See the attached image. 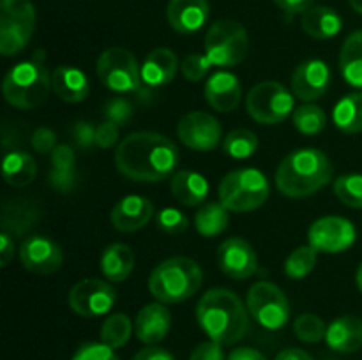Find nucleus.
Segmentation results:
<instances>
[{
    "instance_id": "nucleus-1",
    "label": "nucleus",
    "mask_w": 362,
    "mask_h": 360,
    "mask_svg": "<svg viewBox=\"0 0 362 360\" xmlns=\"http://www.w3.org/2000/svg\"><path fill=\"white\" fill-rule=\"evenodd\" d=\"M180 154L170 138L152 131L131 133L119 143L115 166L124 176L134 182H163L175 175Z\"/></svg>"
},
{
    "instance_id": "nucleus-2",
    "label": "nucleus",
    "mask_w": 362,
    "mask_h": 360,
    "mask_svg": "<svg viewBox=\"0 0 362 360\" xmlns=\"http://www.w3.org/2000/svg\"><path fill=\"white\" fill-rule=\"evenodd\" d=\"M250 311L243 300L226 288H212L197 304V321L209 339L232 346L250 332Z\"/></svg>"
},
{
    "instance_id": "nucleus-3",
    "label": "nucleus",
    "mask_w": 362,
    "mask_h": 360,
    "mask_svg": "<svg viewBox=\"0 0 362 360\" xmlns=\"http://www.w3.org/2000/svg\"><path fill=\"white\" fill-rule=\"evenodd\" d=\"M332 162L318 148H299L279 162L276 169V186L286 198H308L318 193L332 179Z\"/></svg>"
},
{
    "instance_id": "nucleus-4",
    "label": "nucleus",
    "mask_w": 362,
    "mask_h": 360,
    "mask_svg": "<svg viewBox=\"0 0 362 360\" xmlns=\"http://www.w3.org/2000/svg\"><path fill=\"white\" fill-rule=\"evenodd\" d=\"M52 90V74L45 66V52L37 49L30 60L16 64L2 83L4 99L18 109H34L46 102Z\"/></svg>"
},
{
    "instance_id": "nucleus-5",
    "label": "nucleus",
    "mask_w": 362,
    "mask_h": 360,
    "mask_svg": "<svg viewBox=\"0 0 362 360\" xmlns=\"http://www.w3.org/2000/svg\"><path fill=\"white\" fill-rule=\"evenodd\" d=\"M204 272L200 265L186 256L161 261L148 277V292L158 302L179 304L191 299L200 289Z\"/></svg>"
},
{
    "instance_id": "nucleus-6",
    "label": "nucleus",
    "mask_w": 362,
    "mask_h": 360,
    "mask_svg": "<svg viewBox=\"0 0 362 360\" xmlns=\"http://www.w3.org/2000/svg\"><path fill=\"white\" fill-rule=\"evenodd\" d=\"M219 201L230 212H253L260 208L271 194L269 180L260 169L240 168L223 176L219 184Z\"/></svg>"
},
{
    "instance_id": "nucleus-7",
    "label": "nucleus",
    "mask_w": 362,
    "mask_h": 360,
    "mask_svg": "<svg viewBox=\"0 0 362 360\" xmlns=\"http://www.w3.org/2000/svg\"><path fill=\"white\" fill-rule=\"evenodd\" d=\"M205 55L212 62V66L233 67L246 59L250 52V37L239 21L218 20L209 27L205 34Z\"/></svg>"
},
{
    "instance_id": "nucleus-8",
    "label": "nucleus",
    "mask_w": 362,
    "mask_h": 360,
    "mask_svg": "<svg viewBox=\"0 0 362 360\" xmlns=\"http://www.w3.org/2000/svg\"><path fill=\"white\" fill-rule=\"evenodd\" d=\"M98 76L108 90L117 94H140L145 90L141 67L136 56L122 46H112L99 55Z\"/></svg>"
},
{
    "instance_id": "nucleus-9",
    "label": "nucleus",
    "mask_w": 362,
    "mask_h": 360,
    "mask_svg": "<svg viewBox=\"0 0 362 360\" xmlns=\"http://www.w3.org/2000/svg\"><path fill=\"white\" fill-rule=\"evenodd\" d=\"M35 28V9L30 0L0 2V52L13 56L23 52Z\"/></svg>"
},
{
    "instance_id": "nucleus-10",
    "label": "nucleus",
    "mask_w": 362,
    "mask_h": 360,
    "mask_svg": "<svg viewBox=\"0 0 362 360\" xmlns=\"http://www.w3.org/2000/svg\"><path fill=\"white\" fill-rule=\"evenodd\" d=\"M246 109L255 122L276 126L293 113V94L279 81H260L246 97Z\"/></svg>"
},
{
    "instance_id": "nucleus-11",
    "label": "nucleus",
    "mask_w": 362,
    "mask_h": 360,
    "mask_svg": "<svg viewBox=\"0 0 362 360\" xmlns=\"http://www.w3.org/2000/svg\"><path fill=\"white\" fill-rule=\"evenodd\" d=\"M247 311L260 327L267 330H279L290 320V302L278 284L258 281L247 292Z\"/></svg>"
},
{
    "instance_id": "nucleus-12",
    "label": "nucleus",
    "mask_w": 362,
    "mask_h": 360,
    "mask_svg": "<svg viewBox=\"0 0 362 360\" xmlns=\"http://www.w3.org/2000/svg\"><path fill=\"white\" fill-rule=\"evenodd\" d=\"M115 300L117 293L113 286L95 277L78 281L67 295V304L71 309L85 318H98L110 313Z\"/></svg>"
},
{
    "instance_id": "nucleus-13",
    "label": "nucleus",
    "mask_w": 362,
    "mask_h": 360,
    "mask_svg": "<svg viewBox=\"0 0 362 360\" xmlns=\"http://www.w3.org/2000/svg\"><path fill=\"white\" fill-rule=\"evenodd\" d=\"M356 226L349 219L339 215H325L317 219L308 229V242L318 253H345L356 244Z\"/></svg>"
},
{
    "instance_id": "nucleus-14",
    "label": "nucleus",
    "mask_w": 362,
    "mask_h": 360,
    "mask_svg": "<svg viewBox=\"0 0 362 360\" xmlns=\"http://www.w3.org/2000/svg\"><path fill=\"white\" fill-rule=\"evenodd\" d=\"M179 140L191 150L209 152L223 140L221 124L207 112L186 113L177 126Z\"/></svg>"
},
{
    "instance_id": "nucleus-15",
    "label": "nucleus",
    "mask_w": 362,
    "mask_h": 360,
    "mask_svg": "<svg viewBox=\"0 0 362 360\" xmlns=\"http://www.w3.org/2000/svg\"><path fill=\"white\" fill-rule=\"evenodd\" d=\"M20 261L25 270L32 274H55L64 265L62 247L49 236L30 235L21 242Z\"/></svg>"
},
{
    "instance_id": "nucleus-16",
    "label": "nucleus",
    "mask_w": 362,
    "mask_h": 360,
    "mask_svg": "<svg viewBox=\"0 0 362 360\" xmlns=\"http://www.w3.org/2000/svg\"><path fill=\"white\" fill-rule=\"evenodd\" d=\"M218 265L233 281H246L258 270L255 247L240 236H230L218 247Z\"/></svg>"
},
{
    "instance_id": "nucleus-17",
    "label": "nucleus",
    "mask_w": 362,
    "mask_h": 360,
    "mask_svg": "<svg viewBox=\"0 0 362 360\" xmlns=\"http://www.w3.org/2000/svg\"><path fill=\"white\" fill-rule=\"evenodd\" d=\"M331 85V69L320 59L304 60L292 74V94L304 102H311L325 95Z\"/></svg>"
},
{
    "instance_id": "nucleus-18",
    "label": "nucleus",
    "mask_w": 362,
    "mask_h": 360,
    "mask_svg": "<svg viewBox=\"0 0 362 360\" xmlns=\"http://www.w3.org/2000/svg\"><path fill=\"white\" fill-rule=\"evenodd\" d=\"M154 217V205L151 200L138 194H129L113 205L110 221L113 228L122 233H133L145 228Z\"/></svg>"
},
{
    "instance_id": "nucleus-19",
    "label": "nucleus",
    "mask_w": 362,
    "mask_h": 360,
    "mask_svg": "<svg viewBox=\"0 0 362 360\" xmlns=\"http://www.w3.org/2000/svg\"><path fill=\"white\" fill-rule=\"evenodd\" d=\"M172 328V313L163 302H152L141 307L134 320V335L147 346H156L168 335Z\"/></svg>"
},
{
    "instance_id": "nucleus-20",
    "label": "nucleus",
    "mask_w": 362,
    "mask_h": 360,
    "mask_svg": "<svg viewBox=\"0 0 362 360\" xmlns=\"http://www.w3.org/2000/svg\"><path fill=\"white\" fill-rule=\"evenodd\" d=\"M205 101L219 113H230L239 106L243 97V85L239 78L228 71H218L209 76L204 88Z\"/></svg>"
},
{
    "instance_id": "nucleus-21",
    "label": "nucleus",
    "mask_w": 362,
    "mask_h": 360,
    "mask_svg": "<svg viewBox=\"0 0 362 360\" xmlns=\"http://www.w3.org/2000/svg\"><path fill=\"white\" fill-rule=\"evenodd\" d=\"M211 7L207 0H170L166 6L168 25L179 34H194L209 20Z\"/></svg>"
},
{
    "instance_id": "nucleus-22",
    "label": "nucleus",
    "mask_w": 362,
    "mask_h": 360,
    "mask_svg": "<svg viewBox=\"0 0 362 360\" xmlns=\"http://www.w3.org/2000/svg\"><path fill=\"white\" fill-rule=\"evenodd\" d=\"M179 69V59L170 48H154L148 52L141 64V80L145 87H165L175 78Z\"/></svg>"
},
{
    "instance_id": "nucleus-23",
    "label": "nucleus",
    "mask_w": 362,
    "mask_h": 360,
    "mask_svg": "<svg viewBox=\"0 0 362 360\" xmlns=\"http://www.w3.org/2000/svg\"><path fill=\"white\" fill-rule=\"evenodd\" d=\"M52 90L62 101L76 104L87 99L90 85L83 71L73 66H59L52 73Z\"/></svg>"
},
{
    "instance_id": "nucleus-24",
    "label": "nucleus",
    "mask_w": 362,
    "mask_h": 360,
    "mask_svg": "<svg viewBox=\"0 0 362 360\" xmlns=\"http://www.w3.org/2000/svg\"><path fill=\"white\" fill-rule=\"evenodd\" d=\"M325 342L338 353H354L362 348V320L359 316L336 318L327 325Z\"/></svg>"
},
{
    "instance_id": "nucleus-25",
    "label": "nucleus",
    "mask_w": 362,
    "mask_h": 360,
    "mask_svg": "<svg viewBox=\"0 0 362 360\" xmlns=\"http://www.w3.org/2000/svg\"><path fill=\"white\" fill-rule=\"evenodd\" d=\"M173 198L184 207H198L209 194V182L202 173L193 169H180L170 180Z\"/></svg>"
},
{
    "instance_id": "nucleus-26",
    "label": "nucleus",
    "mask_w": 362,
    "mask_h": 360,
    "mask_svg": "<svg viewBox=\"0 0 362 360\" xmlns=\"http://www.w3.org/2000/svg\"><path fill=\"white\" fill-rule=\"evenodd\" d=\"M300 27L310 37L318 39V41H327V39L336 37L339 34L343 23L339 14L332 7L313 6L306 13H303Z\"/></svg>"
},
{
    "instance_id": "nucleus-27",
    "label": "nucleus",
    "mask_w": 362,
    "mask_h": 360,
    "mask_svg": "<svg viewBox=\"0 0 362 360\" xmlns=\"http://www.w3.org/2000/svg\"><path fill=\"white\" fill-rule=\"evenodd\" d=\"M101 272L110 282H122L134 268V254L127 244H112L101 254Z\"/></svg>"
},
{
    "instance_id": "nucleus-28",
    "label": "nucleus",
    "mask_w": 362,
    "mask_h": 360,
    "mask_svg": "<svg viewBox=\"0 0 362 360\" xmlns=\"http://www.w3.org/2000/svg\"><path fill=\"white\" fill-rule=\"evenodd\" d=\"M4 180L13 187L30 186L37 175V164L34 157L27 152L13 150L7 152L2 162Z\"/></svg>"
},
{
    "instance_id": "nucleus-29",
    "label": "nucleus",
    "mask_w": 362,
    "mask_h": 360,
    "mask_svg": "<svg viewBox=\"0 0 362 360\" xmlns=\"http://www.w3.org/2000/svg\"><path fill=\"white\" fill-rule=\"evenodd\" d=\"M339 69L346 83L362 90V30L350 34L343 42Z\"/></svg>"
},
{
    "instance_id": "nucleus-30",
    "label": "nucleus",
    "mask_w": 362,
    "mask_h": 360,
    "mask_svg": "<svg viewBox=\"0 0 362 360\" xmlns=\"http://www.w3.org/2000/svg\"><path fill=\"white\" fill-rule=\"evenodd\" d=\"M228 208L221 203V201H211L198 208L197 215H194V228L205 239H212V236H219L221 233L226 232L230 222Z\"/></svg>"
},
{
    "instance_id": "nucleus-31",
    "label": "nucleus",
    "mask_w": 362,
    "mask_h": 360,
    "mask_svg": "<svg viewBox=\"0 0 362 360\" xmlns=\"http://www.w3.org/2000/svg\"><path fill=\"white\" fill-rule=\"evenodd\" d=\"M336 127L346 134L362 133V92L349 94L339 99L332 109Z\"/></svg>"
},
{
    "instance_id": "nucleus-32",
    "label": "nucleus",
    "mask_w": 362,
    "mask_h": 360,
    "mask_svg": "<svg viewBox=\"0 0 362 360\" xmlns=\"http://www.w3.org/2000/svg\"><path fill=\"white\" fill-rule=\"evenodd\" d=\"M134 330L129 316L124 313L110 314L101 325V342L110 346L112 349H119L129 341L131 332Z\"/></svg>"
},
{
    "instance_id": "nucleus-33",
    "label": "nucleus",
    "mask_w": 362,
    "mask_h": 360,
    "mask_svg": "<svg viewBox=\"0 0 362 360\" xmlns=\"http://www.w3.org/2000/svg\"><path fill=\"white\" fill-rule=\"evenodd\" d=\"M318 260V251L313 246H300L290 253L285 261V274L293 281L308 277L313 272Z\"/></svg>"
},
{
    "instance_id": "nucleus-34",
    "label": "nucleus",
    "mask_w": 362,
    "mask_h": 360,
    "mask_svg": "<svg viewBox=\"0 0 362 360\" xmlns=\"http://www.w3.org/2000/svg\"><path fill=\"white\" fill-rule=\"evenodd\" d=\"M258 138L250 129H233L223 138V152L233 159H247L257 152Z\"/></svg>"
},
{
    "instance_id": "nucleus-35",
    "label": "nucleus",
    "mask_w": 362,
    "mask_h": 360,
    "mask_svg": "<svg viewBox=\"0 0 362 360\" xmlns=\"http://www.w3.org/2000/svg\"><path fill=\"white\" fill-rule=\"evenodd\" d=\"M292 119L296 129L299 131V133L308 134V136L320 134L322 131L327 127V116H325L324 109L317 104H311V102L293 109Z\"/></svg>"
},
{
    "instance_id": "nucleus-36",
    "label": "nucleus",
    "mask_w": 362,
    "mask_h": 360,
    "mask_svg": "<svg viewBox=\"0 0 362 360\" xmlns=\"http://www.w3.org/2000/svg\"><path fill=\"white\" fill-rule=\"evenodd\" d=\"M332 189H334L336 198L346 207L362 208V175L359 173L341 175L334 180Z\"/></svg>"
},
{
    "instance_id": "nucleus-37",
    "label": "nucleus",
    "mask_w": 362,
    "mask_h": 360,
    "mask_svg": "<svg viewBox=\"0 0 362 360\" xmlns=\"http://www.w3.org/2000/svg\"><path fill=\"white\" fill-rule=\"evenodd\" d=\"M293 334L303 342H320L322 339H325L327 327H325V321L320 316L304 313L293 321Z\"/></svg>"
},
{
    "instance_id": "nucleus-38",
    "label": "nucleus",
    "mask_w": 362,
    "mask_h": 360,
    "mask_svg": "<svg viewBox=\"0 0 362 360\" xmlns=\"http://www.w3.org/2000/svg\"><path fill=\"white\" fill-rule=\"evenodd\" d=\"M156 224L168 235H180L189 228V219L179 208L165 207L156 214Z\"/></svg>"
},
{
    "instance_id": "nucleus-39",
    "label": "nucleus",
    "mask_w": 362,
    "mask_h": 360,
    "mask_svg": "<svg viewBox=\"0 0 362 360\" xmlns=\"http://www.w3.org/2000/svg\"><path fill=\"white\" fill-rule=\"evenodd\" d=\"M212 67V62L209 60L207 55H200V53H191L180 64V73L191 83L204 80L207 76L209 69Z\"/></svg>"
},
{
    "instance_id": "nucleus-40",
    "label": "nucleus",
    "mask_w": 362,
    "mask_h": 360,
    "mask_svg": "<svg viewBox=\"0 0 362 360\" xmlns=\"http://www.w3.org/2000/svg\"><path fill=\"white\" fill-rule=\"evenodd\" d=\"M133 113H134L133 104L124 97L110 99L105 106L106 120L117 124L119 127L126 126V124L131 120V116H133Z\"/></svg>"
},
{
    "instance_id": "nucleus-41",
    "label": "nucleus",
    "mask_w": 362,
    "mask_h": 360,
    "mask_svg": "<svg viewBox=\"0 0 362 360\" xmlns=\"http://www.w3.org/2000/svg\"><path fill=\"white\" fill-rule=\"evenodd\" d=\"M73 360H120L115 355L110 346H106L105 342H85L80 348L76 349V353L73 355Z\"/></svg>"
},
{
    "instance_id": "nucleus-42",
    "label": "nucleus",
    "mask_w": 362,
    "mask_h": 360,
    "mask_svg": "<svg viewBox=\"0 0 362 360\" xmlns=\"http://www.w3.org/2000/svg\"><path fill=\"white\" fill-rule=\"evenodd\" d=\"M73 138L74 143L81 148V150H90L92 147H95V133H98V127L92 122H76L73 126Z\"/></svg>"
},
{
    "instance_id": "nucleus-43",
    "label": "nucleus",
    "mask_w": 362,
    "mask_h": 360,
    "mask_svg": "<svg viewBox=\"0 0 362 360\" xmlns=\"http://www.w3.org/2000/svg\"><path fill=\"white\" fill-rule=\"evenodd\" d=\"M30 145L39 154H52L57 147V134L48 127H37L32 133Z\"/></svg>"
},
{
    "instance_id": "nucleus-44",
    "label": "nucleus",
    "mask_w": 362,
    "mask_h": 360,
    "mask_svg": "<svg viewBox=\"0 0 362 360\" xmlns=\"http://www.w3.org/2000/svg\"><path fill=\"white\" fill-rule=\"evenodd\" d=\"M49 161H52V169H59V172H74V152L69 145H57L55 150L49 154Z\"/></svg>"
},
{
    "instance_id": "nucleus-45",
    "label": "nucleus",
    "mask_w": 362,
    "mask_h": 360,
    "mask_svg": "<svg viewBox=\"0 0 362 360\" xmlns=\"http://www.w3.org/2000/svg\"><path fill=\"white\" fill-rule=\"evenodd\" d=\"M120 127L117 124L105 120L98 126V133H95V147L99 148H112L113 145L119 141Z\"/></svg>"
},
{
    "instance_id": "nucleus-46",
    "label": "nucleus",
    "mask_w": 362,
    "mask_h": 360,
    "mask_svg": "<svg viewBox=\"0 0 362 360\" xmlns=\"http://www.w3.org/2000/svg\"><path fill=\"white\" fill-rule=\"evenodd\" d=\"M49 186L59 193H71L76 186V172H59L49 169Z\"/></svg>"
},
{
    "instance_id": "nucleus-47",
    "label": "nucleus",
    "mask_w": 362,
    "mask_h": 360,
    "mask_svg": "<svg viewBox=\"0 0 362 360\" xmlns=\"http://www.w3.org/2000/svg\"><path fill=\"white\" fill-rule=\"evenodd\" d=\"M189 360H225L223 346L219 342L207 341L198 344L191 353Z\"/></svg>"
},
{
    "instance_id": "nucleus-48",
    "label": "nucleus",
    "mask_w": 362,
    "mask_h": 360,
    "mask_svg": "<svg viewBox=\"0 0 362 360\" xmlns=\"http://www.w3.org/2000/svg\"><path fill=\"white\" fill-rule=\"evenodd\" d=\"M272 2L288 14H303L313 7L315 0H272Z\"/></svg>"
},
{
    "instance_id": "nucleus-49",
    "label": "nucleus",
    "mask_w": 362,
    "mask_h": 360,
    "mask_svg": "<svg viewBox=\"0 0 362 360\" xmlns=\"http://www.w3.org/2000/svg\"><path fill=\"white\" fill-rule=\"evenodd\" d=\"M14 239L11 236V233L2 232L0 235V265L7 267L11 263V260L14 258Z\"/></svg>"
},
{
    "instance_id": "nucleus-50",
    "label": "nucleus",
    "mask_w": 362,
    "mask_h": 360,
    "mask_svg": "<svg viewBox=\"0 0 362 360\" xmlns=\"http://www.w3.org/2000/svg\"><path fill=\"white\" fill-rule=\"evenodd\" d=\"M133 360H175V356L159 346H148V348L140 349Z\"/></svg>"
},
{
    "instance_id": "nucleus-51",
    "label": "nucleus",
    "mask_w": 362,
    "mask_h": 360,
    "mask_svg": "<svg viewBox=\"0 0 362 360\" xmlns=\"http://www.w3.org/2000/svg\"><path fill=\"white\" fill-rule=\"evenodd\" d=\"M226 360H267L264 353L255 348H237L233 349Z\"/></svg>"
},
{
    "instance_id": "nucleus-52",
    "label": "nucleus",
    "mask_w": 362,
    "mask_h": 360,
    "mask_svg": "<svg viewBox=\"0 0 362 360\" xmlns=\"http://www.w3.org/2000/svg\"><path fill=\"white\" fill-rule=\"evenodd\" d=\"M274 360H313V356L300 348H286L276 355Z\"/></svg>"
},
{
    "instance_id": "nucleus-53",
    "label": "nucleus",
    "mask_w": 362,
    "mask_h": 360,
    "mask_svg": "<svg viewBox=\"0 0 362 360\" xmlns=\"http://www.w3.org/2000/svg\"><path fill=\"white\" fill-rule=\"evenodd\" d=\"M350 6H352V9L356 11V13L362 14V0H349Z\"/></svg>"
},
{
    "instance_id": "nucleus-54",
    "label": "nucleus",
    "mask_w": 362,
    "mask_h": 360,
    "mask_svg": "<svg viewBox=\"0 0 362 360\" xmlns=\"http://www.w3.org/2000/svg\"><path fill=\"white\" fill-rule=\"evenodd\" d=\"M356 281H357V288H359V289H361V293H362V263L359 265V268H357Z\"/></svg>"
}]
</instances>
